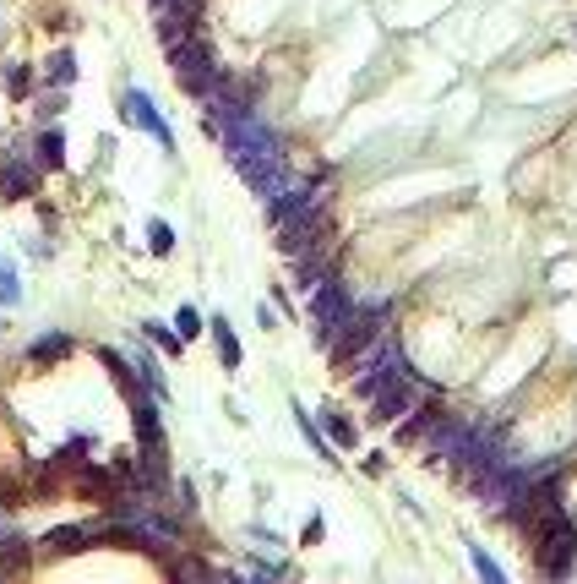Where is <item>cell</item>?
Returning a JSON list of instances; mask_svg holds the SVG:
<instances>
[{"instance_id":"cell-1","label":"cell","mask_w":577,"mask_h":584,"mask_svg":"<svg viewBox=\"0 0 577 584\" xmlns=\"http://www.w3.org/2000/svg\"><path fill=\"white\" fill-rule=\"evenodd\" d=\"M387 311H392V301H366V306H354V317L338 328V339L327 344V355H332V366H354V355H366L376 339H382V322H387Z\"/></svg>"},{"instance_id":"cell-2","label":"cell","mask_w":577,"mask_h":584,"mask_svg":"<svg viewBox=\"0 0 577 584\" xmlns=\"http://www.w3.org/2000/svg\"><path fill=\"white\" fill-rule=\"evenodd\" d=\"M169 66H175V77H180L185 93H212V88H219V66H212V49H207L196 33H185V39L169 44Z\"/></svg>"},{"instance_id":"cell-3","label":"cell","mask_w":577,"mask_h":584,"mask_svg":"<svg viewBox=\"0 0 577 584\" xmlns=\"http://www.w3.org/2000/svg\"><path fill=\"white\" fill-rule=\"evenodd\" d=\"M354 317V295L343 290V279L332 274V279H322L316 290H311V322H316V339L322 344H332L338 339V328Z\"/></svg>"},{"instance_id":"cell-4","label":"cell","mask_w":577,"mask_h":584,"mask_svg":"<svg viewBox=\"0 0 577 584\" xmlns=\"http://www.w3.org/2000/svg\"><path fill=\"white\" fill-rule=\"evenodd\" d=\"M534 552V562H539V573H550V579H566L572 573V557H577V525H572V513H561L555 525L529 546Z\"/></svg>"},{"instance_id":"cell-5","label":"cell","mask_w":577,"mask_h":584,"mask_svg":"<svg viewBox=\"0 0 577 584\" xmlns=\"http://www.w3.org/2000/svg\"><path fill=\"white\" fill-rule=\"evenodd\" d=\"M414 405H419V377H414V371H398L382 394L371 399V421H376V426H398Z\"/></svg>"},{"instance_id":"cell-6","label":"cell","mask_w":577,"mask_h":584,"mask_svg":"<svg viewBox=\"0 0 577 584\" xmlns=\"http://www.w3.org/2000/svg\"><path fill=\"white\" fill-rule=\"evenodd\" d=\"M120 115H125L131 126H142V132H153V137L164 143V153L175 148V137H169V126H164V120L153 115V99H148V93H142V88H131V93L120 99Z\"/></svg>"},{"instance_id":"cell-7","label":"cell","mask_w":577,"mask_h":584,"mask_svg":"<svg viewBox=\"0 0 577 584\" xmlns=\"http://www.w3.org/2000/svg\"><path fill=\"white\" fill-rule=\"evenodd\" d=\"M88 541H99V525H60L44 536V557H71V552H88Z\"/></svg>"},{"instance_id":"cell-8","label":"cell","mask_w":577,"mask_h":584,"mask_svg":"<svg viewBox=\"0 0 577 584\" xmlns=\"http://www.w3.org/2000/svg\"><path fill=\"white\" fill-rule=\"evenodd\" d=\"M442 415H447V405H414V410H409V421L398 426V442H419L430 426L442 421Z\"/></svg>"},{"instance_id":"cell-9","label":"cell","mask_w":577,"mask_h":584,"mask_svg":"<svg viewBox=\"0 0 577 584\" xmlns=\"http://www.w3.org/2000/svg\"><path fill=\"white\" fill-rule=\"evenodd\" d=\"M212 339H219V361L235 371V366H240V339H235V328H229V317H212Z\"/></svg>"},{"instance_id":"cell-10","label":"cell","mask_w":577,"mask_h":584,"mask_svg":"<svg viewBox=\"0 0 577 584\" xmlns=\"http://www.w3.org/2000/svg\"><path fill=\"white\" fill-rule=\"evenodd\" d=\"M322 421H327V437H332L338 448H354V442H359V431H354V421H349L343 410H322Z\"/></svg>"},{"instance_id":"cell-11","label":"cell","mask_w":577,"mask_h":584,"mask_svg":"<svg viewBox=\"0 0 577 584\" xmlns=\"http://www.w3.org/2000/svg\"><path fill=\"white\" fill-rule=\"evenodd\" d=\"M60 355H71V339H65V334H49V339H39V344L28 350V361H39V366H44V361H60Z\"/></svg>"},{"instance_id":"cell-12","label":"cell","mask_w":577,"mask_h":584,"mask_svg":"<svg viewBox=\"0 0 577 584\" xmlns=\"http://www.w3.org/2000/svg\"><path fill=\"white\" fill-rule=\"evenodd\" d=\"M39 159L60 170V164H65V137H60V132H44V137H39Z\"/></svg>"},{"instance_id":"cell-13","label":"cell","mask_w":577,"mask_h":584,"mask_svg":"<svg viewBox=\"0 0 577 584\" xmlns=\"http://www.w3.org/2000/svg\"><path fill=\"white\" fill-rule=\"evenodd\" d=\"M0 301H6V306H17V301H22V284H17V268L6 263V257H0Z\"/></svg>"},{"instance_id":"cell-14","label":"cell","mask_w":577,"mask_h":584,"mask_svg":"<svg viewBox=\"0 0 577 584\" xmlns=\"http://www.w3.org/2000/svg\"><path fill=\"white\" fill-rule=\"evenodd\" d=\"M71 77H77V60H71V49H60V55H49V83H71Z\"/></svg>"},{"instance_id":"cell-15","label":"cell","mask_w":577,"mask_h":584,"mask_svg":"<svg viewBox=\"0 0 577 584\" xmlns=\"http://www.w3.org/2000/svg\"><path fill=\"white\" fill-rule=\"evenodd\" d=\"M148 246H153L159 257H169V251H175V230H169L164 219H153V224H148Z\"/></svg>"},{"instance_id":"cell-16","label":"cell","mask_w":577,"mask_h":584,"mask_svg":"<svg viewBox=\"0 0 577 584\" xmlns=\"http://www.w3.org/2000/svg\"><path fill=\"white\" fill-rule=\"evenodd\" d=\"M295 421H300V431H306V442H311V448H316V453H322V459H332V448H327V442H322V431H316V421H311V415H306V410H300V405H295Z\"/></svg>"},{"instance_id":"cell-17","label":"cell","mask_w":577,"mask_h":584,"mask_svg":"<svg viewBox=\"0 0 577 584\" xmlns=\"http://www.w3.org/2000/svg\"><path fill=\"white\" fill-rule=\"evenodd\" d=\"M6 88H12V99H28V93H33V72H28V66H12V72H6Z\"/></svg>"},{"instance_id":"cell-18","label":"cell","mask_w":577,"mask_h":584,"mask_svg":"<svg viewBox=\"0 0 577 584\" xmlns=\"http://www.w3.org/2000/svg\"><path fill=\"white\" fill-rule=\"evenodd\" d=\"M142 328H148V339H153V344H164V350H169V355H175V350H180V344H185V339H180V334H169V328H164V322H142Z\"/></svg>"},{"instance_id":"cell-19","label":"cell","mask_w":577,"mask_h":584,"mask_svg":"<svg viewBox=\"0 0 577 584\" xmlns=\"http://www.w3.org/2000/svg\"><path fill=\"white\" fill-rule=\"evenodd\" d=\"M175 328H180V339H196V334H202V317H196L191 306H180V317H175Z\"/></svg>"},{"instance_id":"cell-20","label":"cell","mask_w":577,"mask_h":584,"mask_svg":"<svg viewBox=\"0 0 577 584\" xmlns=\"http://www.w3.org/2000/svg\"><path fill=\"white\" fill-rule=\"evenodd\" d=\"M469 557H474L479 579H501V568H495V557H485V546H469Z\"/></svg>"}]
</instances>
